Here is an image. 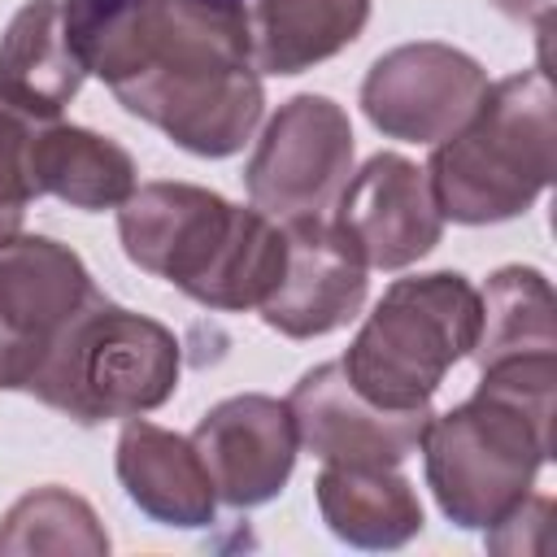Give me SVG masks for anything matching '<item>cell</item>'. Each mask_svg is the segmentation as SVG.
I'll use <instances>...</instances> for the list:
<instances>
[{
  "instance_id": "obj_1",
  "label": "cell",
  "mask_w": 557,
  "mask_h": 557,
  "mask_svg": "<svg viewBox=\"0 0 557 557\" xmlns=\"http://www.w3.org/2000/svg\"><path fill=\"white\" fill-rule=\"evenodd\" d=\"M65 30L83 70L183 152L231 157L265 113L248 0H65Z\"/></svg>"
},
{
  "instance_id": "obj_2",
  "label": "cell",
  "mask_w": 557,
  "mask_h": 557,
  "mask_svg": "<svg viewBox=\"0 0 557 557\" xmlns=\"http://www.w3.org/2000/svg\"><path fill=\"white\" fill-rule=\"evenodd\" d=\"M553 392L557 357L496 361L479 370L470 400L431 413L418 453L453 527L487 531L535 487L553 453Z\"/></svg>"
},
{
  "instance_id": "obj_3",
  "label": "cell",
  "mask_w": 557,
  "mask_h": 557,
  "mask_svg": "<svg viewBox=\"0 0 557 557\" xmlns=\"http://www.w3.org/2000/svg\"><path fill=\"white\" fill-rule=\"evenodd\" d=\"M117 239L131 265L222 313L257 309L283 270V222L196 183L135 187L117 205Z\"/></svg>"
},
{
  "instance_id": "obj_4",
  "label": "cell",
  "mask_w": 557,
  "mask_h": 557,
  "mask_svg": "<svg viewBox=\"0 0 557 557\" xmlns=\"http://www.w3.org/2000/svg\"><path fill=\"white\" fill-rule=\"evenodd\" d=\"M426 183L444 218L461 226L527 213L557 170V96L544 70H522L487 87L474 117L431 144Z\"/></svg>"
},
{
  "instance_id": "obj_5",
  "label": "cell",
  "mask_w": 557,
  "mask_h": 557,
  "mask_svg": "<svg viewBox=\"0 0 557 557\" xmlns=\"http://www.w3.org/2000/svg\"><path fill=\"white\" fill-rule=\"evenodd\" d=\"M178 370L183 352L170 326L96 292L52 339L26 392L74 422L96 426L161 409L178 387Z\"/></svg>"
},
{
  "instance_id": "obj_6",
  "label": "cell",
  "mask_w": 557,
  "mask_h": 557,
  "mask_svg": "<svg viewBox=\"0 0 557 557\" xmlns=\"http://www.w3.org/2000/svg\"><path fill=\"white\" fill-rule=\"evenodd\" d=\"M479 339V287L457 270L396 278L366 313L344 361L348 383L387 409H422Z\"/></svg>"
},
{
  "instance_id": "obj_7",
  "label": "cell",
  "mask_w": 557,
  "mask_h": 557,
  "mask_svg": "<svg viewBox=\"0 0 557 557\" xmlns=\"http://www.w3.org/2000/svg\"><path fill=\"white\" fill-rule=\"evenodd\" d=\"M352 122L344 104L318 91H300L265 122L248 165V200L274 222L322 218L352 174Z\"/></svg>"
},
{
  "instance_id": "obj_8",
  "label": "cell",
  "mask_w": 557,
  "mask_h": 557,
  "mask_svg": "<svg viewBox=\"0 0 557 557\" xmlns=\"http://www.w3.org/2000/svg\"><path fill=\"white\" fill-rule=\"evenodd\" d=\"M487 70L440 39L383 52L361 78V113L374 131L405 144H440L461 131L487 96Z\"/></svg>"
},
{
  "instance_id": "obj_9",
  "label": "cell",
  "mask_w": 557,
  "mask_h": 557,
  "mask_svg": "<svg viewBox=\"0 0 557 557\" xmlns=\"http://www.w3.org/2000/svg\"><path fill=\"white\" fill-rule=\"evenodd\" d=\"M96 296L83 257L48 235L0 244V392H26L65 322Z\"/></svg>"
},
{
  "instance_id": "obj_10",
  "label": "cell",
  "mask_w": 557,
  "mask_h": 557,
  "mask_svg": "<svg viewBox=\"0 0 557 557\" xmlns=\"http://www.w3.org/2000/svg\"><path fill=\"white\" fill-rule=\"evenodd\" d=\"M331 209L335 231L357 248L366 270H405L444 235V213L431 196L426 170L400 152H374L352 170Z\"/></svg>"
},
{
  "instance_id": "obj_11",
  "label": "cell",
  "mask_w": 557,
  "mask_h": 557,
  "mask_svg": "<svg viewBox=\"0 0 557 557\" xmlns=\"http://www.w3.org/2000/svg\"><path fill=\"white\" fill-rule=\"evenodd\" d=\"M296 440L322 466H400L418 453L422 431L431 422V405L422 409H387L361 396L344 361H322L300 374L287 396Z\"/></svg>"
},
{
  "instance_id": "obj_12",
  "label": "cell",
  "mask_w": 557,
  "mask_h": 557,
  "mask_svg": "<svg viewBox=\"0 0 557 557\" xmlns=\"http://www.w3.org/2000/svg\"><path fill=\"white\" fill-rule=\"evenodd\" d=\"M366 261L322 218L283 222V270L257 305L261 322L287 339H318L352 322L366 305Z\"/></svg>"
},
{
  "instance_id": "obj_13",
  "label": "cell",
  "mask_w": 557,
  "mask_h": 557,
  "mask_svg": "<svg viewBox=\"0 0 557 557\" xmlns=\"http://www.w3.org/2000/svg\"><path fill=\"white\" fill-rule=\"evenodd\" d=\"M187 440L196 444L218 500L231 509H257L274 500L287 487L300 448L287 400L261 392L218 400Z\"/></svg>"
},
{
  "instance_id": "obj_14",
  "label": "cell",
  "mask_w": 557,
  "mask_h": 557,
  "mask_svg": "<svg viewBox=\"0 0 557 557\" xmlns=\"http://www.w3.org/2000/svg\"><path fill=\"white\" fill-rule=\"evenodd\" d=\"M117 483L126 487L131 505L161 527L196 531L209 527L218 513V492L196 444L178 431H165L144 418H126L117 448H113Z\"/></svg>"
},
{
  "instance_id": "obj_15",
  "label": "cell",
  "mask_w": 557,
  "mask_h": 557,
  "mask_svg": "<svg viewBox=\"0 0 557 557\" xmlns=\"http://www.w3.org/2000/svg\"><path fill=\"white\" fill-rule=\"evenodd\" d=\"M87 70L65 30V0H26L0 35V96L35 117H61Z\"/></svg>"
},
{
  "instance_id": "obj_16",
  "label": "cell",
  "mask_w": 557,
  "mask_h": 557,
  "mask_svg": "<svg viewBox=\"0 0 557 557\" xmlns=\"http://www.w3.org/2000/svg\"><path fill=\"white\" fill-rule=\"evenodd\" d=\"M26 165L35 196H57L83 213L117 209L135 191V161L117 139L57 117L35 122Z\"/></svg>"
},
{
  "instance_id": "obj_17",
  "label": "cell",
  "mask_w": 557,
  "mask_h": 557,
  "mask_svg": "<svg viewBox=\"0 0 557 557\" xmlns=\"http://www.w3.org/2000/svg\"><path fill=\"white\" fill-rule=\"evenodd\" d=\"M313 492L326 531L352 548H400L422 531V500L396 466H322Z\"/></svg>"
},
{
  "instance_id": "obj_18",
  "label": "cell",
  "mask_w": 557,
  "mask_h": 557,
  "mask_svg": "<svg viewBox=\"0 0 557 557\" xmlns=\"http://www.w3.org/2000/svg\"><path fill=\"white\" fill-rule=\"evenodd\" d=\"M370 17V0H248L257 74H300L348 48Z\"/></svg>"
},
{
  "instance_id": "obj_19",
  "label": "cell",
  "mask_w": 557,
  "mask_h": 557,
  "mask_svg": "<svg viewBox=\"0 0 557 557\" xmlns=\"http://www.w3.org/2000/svg\"><path fill=\"white\" fill-rule=\"evenodd\" d=\"M479 370L522 357H557L553 287L531 265H500L479 292V339L470 348Z\"/></svg>"
},
{
  "instance_id": "obj_20",
  "label": "cell",
  "mask_w": 557,
  "mask_h": 557,
  "mask_svg": "<svg viewBox=\"0 0 557 557\" xmlns=\"http://www.w3.org/2000/svg\"><path fill=\"white\" fill-rule=\"evenodd\" d=\"M0 553H109V535L96 509L70 487H35L9 505L0 518Z\"/></svg>"
},
{
  "instance_id": "obj_21",
  "label": "cell",
  "mask_w": 557,
  "mask_h": 557,
  "mask_svg": "<svg viewBox=\"0 0 557 557\" xmlns=\"http://www.w3.org/2000/svg\"><path fill=\"white\" fill-rule=\"evenodd\" d=\"M505 17H535V22H548V13H553V0H492Z\"/></svg>"
},
{
  "instance_id": "obj_22",
  "label": "cell",
  "mask_w": 557,
  "mask_h": 557,
  "mask_svg": "<svg viewBox=\"0 0 557 557\" xmlns=\"http://www.w3.org/2000/svg\"><path fill=\"white\" fill-rule=\"evenodd\" d=\"M22 205H9V200H0V244H9L17 231H22Z\"/></svg>"
}]
</instances>
